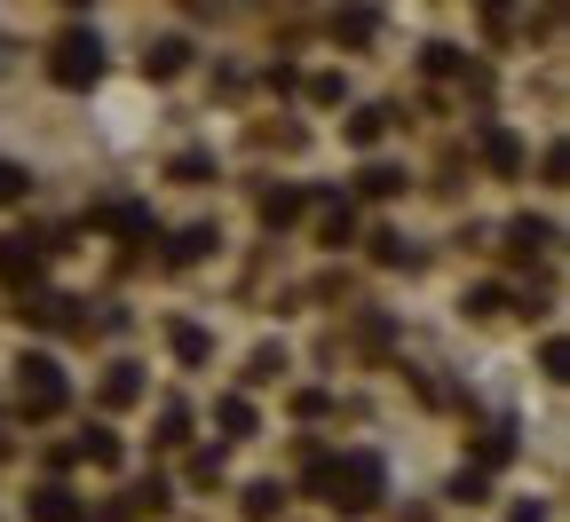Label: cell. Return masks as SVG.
Listing matches in <instances>:
<instances>
[{"label": "cell", "mask_w": 570, "mask_h": 522, "mask_svg": "<svg viewBox=\"0 0 570 522\" xmlns=\"http://www.w3.org/2000/svg\"><path fill=\"white\" fill-rule=\"evenodd\" d=\"M309 475L333 491V506H341V514H365V506H381V460H373V452H348V460H333V467L317 460Z\"/></svg>", "instance_id": "cell-1"}, {"label": "cell", "mask_w": 570, "mask_h": 522, "mask_svg": "<svg viewBox=\"0 0 570 522\" xmlns=\"http://www.w3.org/2000/svg\"><path fill=\"white\" fill-rule=\"evenodd\" d=\"M96 71H104V40L96 32H63L48 48V80L56 88H96Z\"/></svg>", "instance_id": "cell-2"}, {"label": "cell", "mask_w": 570, "mask_h": 522, "mask_svg": "<svg viewBox=\"0 0 570 522\" xmlns=\"http://www.w3.org/2000/svg\"><path fill=\"white\" fill-rule=\"evenodd\" d=\"M63 372H56V356H24L17 364V404H24V420H48V412H63Z\"/></svg>", "instance_id": "cell-3"}, {"label": "cell", "mask_w": 570, "mask_h": 522, "mask_svg": "<svg viewBox=\"0 0 570 522\" xmlns=\"http://www.w3.org/2000/svg\"><path fill=\"white\" fill-rule=\"evenodd\" d=\"M0 277H9V285H32V277H40V246H32V238H0Z\"/></svg>", "instance_id": "cell-4"}, {"label": "cell", "mask_w": 570, "mask_h": 522, "mask_svg": "<svg viewBox=\"0 0 570 522\" xmlns=\"http://www.w3.org/2000/svg\"><path fill=\"white\" fill-rule=\"evenodd\" d=\"M32 522H88V514H80V499L63 483H48V491H32Z\"/></svg>", "instance_id": "cell-5"}, {"label": "cell", "mask_w": 570, "mask_h": 522, "mask_svg": "<svg viewBox=\"0 0 570 522\" xmlns=\"http://www.w3.org/2000/svg\"><path fill=\"white\" fill-rule=\"evenodd\" d=\"M183 63H190V40H159L151 56H142V71H151V80H175Z\"/></svg>", "instance_id": "cell-6"}, {"label": "cell", "mask_w": 570, "mask_h": 522, "mask_svg": "<svg viewBox=\"0 0 570 522\" xmlns=\"http://www.w3.org/2000/svg\"><path fill=\"white\" fill-rule=\"evenodd\" d=\"M24 317H32V325H80L63 293H32V302H24Z\"/></svg>", "instance_id": "cell-7"}, {"label": "cell", "mask_w": 570, "mask_h": 522, "mask_svg": "<svg viewBox=\"0 0 570 522\" xmlns=\"http://www.w3.org/2000/svg\"><path fill=\"white\" fill-rule=\"evenodd\" d=\"M80 460H96V467H119V435H111V427H88V435H80Z\"/></svg>", "instance_id": "cell-8"}, {"label": "cell", "mask_w": 570, "mask_h": 522, "mask_svg": "<svg viewBox=\"0 0 570 522\" xmlns=\"http://www.w3.org/2000/svg\"><path fill=\"white\" fill-rule=\"evenodd\" d=\"M142 381H135V364H111V381H104V404H135Z\"/></svg>", "instance_id": "cell-9"}, {"label": "cell", "mask_w": 570, "mask_h": 522, "mask_svg": "<svg viewBox=\"0 0 570 522\" xmlns=\"http://www.w3.org/2000/svg\"><path fill=\"white\" fill-rule=\"evenodd\" d=\"M483 159H491V167H515L523 151H515V135H508V127H483Z\"/></svg>", "instance_id": "cell-10"}, {"label": "cell", "mask_w": 570, "mask_h": 522, "mask_svg": "<svg viewBox=\"0 0 570 522\" xmlns=\"http://www.w3.org/2000/svg\"><path fill=\"white\" fill-rule=\"evenodd\" d=\"M302 206H309L302 190H269V198H262V221H294Z\"/></svg>", "instance_id": "cell-11"}, {"label": "cell", "mask_w": 570, "mask_h": 522, "mask_svg": "<svg viewBox=\"0 0 570 522\" xmlns=\"http://www.w3.org/2000/svg\"><path fill=\"white\" fill-rule=\"evenodd\" d=\"M277 506H285V491H277V483H254V491H246V514H254V522H269Z\"/></svg>", "instance_id": "cell-12"}, {"label": "cell", "mask_w": 570, "mask_h": 522, "mask_svg": "<svg viewBox=\"0 0 570 522\" xmlns=\"http://www.w3.org/2000/svg\"><path fill=\"white\" fill-rule=\"evenodd\" d=\"M159 506H167V483H135L127 491V514H159Z\"/></svg>", "instance_id": "cell-13"}, {"label": "cell", "mask_w": 570, "mask_h": 522, "mask_svg": "<svg viewBox=\"0 0 570 522\" xmlns=\"http://www.w3.org/2000/svg\"><path fill=\"white\" fill-rule=\"evenodd\" d=\"M333 32H341V40H365V32H373V9H341Z\"/></svg>", "instance_id": "cell-14"}, {"label": "cell", "mask_w": 570, "mask_h": 522, "mask_svg": "<svg viewBox=\"0 0 570 522\" xmlns=\"http://www.w3.org/2000/svg\"><path fill=\"white\" fill-rule=\"evenodd\" d=\"M365 190H373V198H396L404 175H396V167H365Z\"/></svg>", "instance_id": "cell-15"}, {"label": "cell", "mask_w": 570, "mask_h": 522, "mask_svg": "<svg viewBox=\"0 0 570 522\" xmlns=\"http://www.w3.org/2000/svg\"><path fill=\"white\" fill-rule=\"evenodd\" d=\"M206 246H214V230H183V238H175V246H167V254H175V262H198V254H206Z\"/></svg>", "instance_id": "cell-16"}, {"label": "cell", "mask_w": 570, "mask_h": 522, "mask_svg": "<svg viewBox=\"0 0 570 522\" xmlns=\"http://www.w3.org/2000/svg\"><path fill=\"white\" fill-rule=\"evenodd\" d=\"M175 356L198 364V356H206V333H198V325H175Z\"/></svg>", "instance_id": "cell-17"}, {"label": "cell", "mask_w": 570, "mask_h": 522, "mask_svg": "<svg viewBox=\"0 0 570 522\" xmlns=\"http://www.w3.org/2000/svg\"><path fill=\"white\" fill-rule=\"evenodd\" d=\"M24 183H32L24 167H9V159H0V206H17V198H24Z\"/></svg>", "instance_id": "cell-18"}, {"label": "cell", "mask_w": 570, "mask_h": 522, "mask_svg": "<svg viewBox=\"0 0 570 522\" xmlns=\"http://www.w3.org/2000/svg\"><path fill=\"white\" fill-rule=\"evenodd\" d=\"M175 175H183V183H206V175H214V159H206V151H183V159H175Z\"/></svg>", "instance_id": "cell-19"}, {"label": "cell", "mask_w": 570, "mask_h": 522, "mask_svg": "<svg viewBox=\"0 0 570 522\" xmlns=\"http://www.w3.org/2000/svg\"><path fill=\"white\" fill-rule=\"evenodd\" d=\"M183 427H190V412H183V404H167V412H159V443H183Z\"/></svg>", "instance_id": "cell-20"}, {"label": "cell", "mask_w": 570, "mask_h": 522, "mask_svg": "<svg viewBox=\"0 0 570 522\" xmlns=\"http://www.w3.org/2000/svg\"><path fill=\"white\" fill-rule=\"evenodd\" d=\"M381 127H389V111H356V119H348V135H356V142H373Z\"/></svg>", "instance_id": "cell-21"}, {"label": "cell", "mask_w": 570, "mask_h": 522, "mask_svg": "<svg viewBox=\"0 0 570 522\" xmlns=\"http://www.w3.org/2000/svg\"><path fill=\"white\" fill-rule=\"evenodd\" d=\"M223 427H230V435H246V427H254V412H246V396H230V404H223Z\"/></svg>", "instance_id": "cell-22"}]
</instances>
